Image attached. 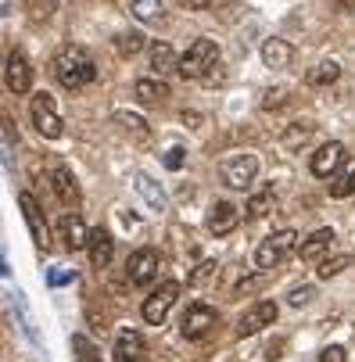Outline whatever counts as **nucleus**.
Here are the masks:
<instances>
[{
  "label": "nucleus",
  "mask_w": 355,
  "mask_h": 362,
  "mask_svg": "<svg viewBox=\"0 0 355 362\" xmlns=\"http://www.w3.org/2000/svg\"><path fill=\"white\" fill-rule=\"evenodd\" d=\"M97 69H93V58L86 54L83 47H62L58 58H54V79L65 86V90H83L86 83H93Z\"/></svg>",
  "instance_id": "1"
},
{
  "label": "nucleus",
  "mask_w": 355,
  "mask_h": 362,
  "mask_svg": "<svg viewBox=\"0 0 355 362\" xmlns=\"http://www.w3.org/2000/svg\"><path fill=\"white\" fill-rule=\"evenodd\" d=\"M216 65H219V47H216V40H194L190 50L180 58L176 72H180L183 79H201V76H209Z\"/></svg>",
  "instance_id": "2"
},
{
  "label": "nucleus",
  "mask_w": 355,
  "mask_h": 362,
  "mask_svg": "<svg viewBox=\"0 0 355 362\" xmlns=\"http://www.w3.org/2000/svg\"><path fill=\"white\" fill-rule=\"evenodd\" d=\"M294 247H298V233H294V230H280V233L266 237V240L255 247V269H277Z\"/></svg>",
  "instance_id": "3"
},
{
  "label": "nucleus",
  "mask_w": 355,
  "mask_h": 362,
  "mask_svg": "<svg viewBox=\"0 0 355 362\" xmlns=\"http://www.w3.org/2000/svg\"><path fill=\"white\" fill-rule=\"evenodd\" d=\"M259 176V158L255 154H230V158L219 165V180L230 190H248Z\"/></svg>",
  "instance_id": "4"
},
{
  "label": "nucleus",
  "mask_w": 355,
  "mask_h": 362,
  "mask_svg": "<svg viewBox=\"0 0 355 362\" xmlns=\"http://www.w3.org/2000/svg\"><path fill=\"white\" fill-rule=\"evenodd\" d=\"M176 301H180V284H176V280L158 284V287H155V294L144 298V305H140V316H144V323H151V327L165 323L169 308H173Z\"/></svg>",
  "instance_id": "5"
},
{
  "label": "nucleus",
  "mask_w": 355,
  "mask_h": 362,
  "mask_svg": "<svg viewBox=\"0 0 355 362\" xmlns=\"http://www.w3.org/2000/svg\"><path fill=\"white\" fill-rule=\"evenodd\" d=\"M29 112H33V126L40 129V136L58 140V136L65 133V122H62V115H58V108H54V100H50V93H36Z\"/></svg>",
  "instance_id": "6"
},
{
  "label": "nucleus",
  "mask_w": 355,
  "mask_h": 362,
  "mask_svg": "<svg viewBox=\"0 0 355 362\" xmlns=\"http://www.w3.org/2000/svg\"><path fill=\"white\" fill-rule=\"evenodd\" d=\"M18 204H22V216H25V223H29V230H33L36 247H40V251H47L54 240H50V226H47V219H43L40 201H36L29 190H22V194H18Z\"/></svg>",
  "instance_id": "7"
},
{
  "label": "nucleus",
  "mask_w": 355,
  "mask_h": 362,
  "mask_svg": "<svg viewBox=\"0 0 355 362\" xmlns=\"http://www.w3.org/2000/svg\"><path fill=\"white\" fill-rule=\"evenodd\" d=\"M126 276H129V284H136V287L151 284V280L158 276V251H155V247L133 251L129 262H126Z\"/></svg>",
  "instance_id": "8"
},
{
  "label": "nucleus",
  "mask_w": 355,
  "mask_h": 362,
  "mask_svg": "<svg viewBox=\"0 0 355 362\" xmlns=\"http://www.w3.org/2000/svg\"><path fill=\"white\" fill-rule=\"evenodd\" d=\"M216 323H219V313H216V308L197 301V305L187 308V316H183V337H187V341H201Z\"/></svg>",
  "instance_id": "9"
},
{
  "label": "nucleus",
  "mask_w": 355,
  "mask_h": 362,
  "mask_svg": "<svg viewBox=\"0 0 355 362\" xmlns=\"http://www.w3.org/2000/svg\"><path fill=\"white\" fill-rule=\"evenodd\" d=\"M277 301H259V305H251L248 313L240 316L237 323V337H251V334H259L262 327H273L277 323Z\"/></svg>",
  "instance_id": "10"
},
{
  "label": "nucleus",
  "mask_w": 355,
  "mask_h": 362,
  "mask_svg": "<svg viewBox=\"0 0 355 362\" xmlns=\"http://www.w3.org/2000/svg\"><path fill=\"white\" fill-rule=\"evenodd\" d=\"M344 162V144L341 140H327L316 154H313V162H309V169H313V176L316 180H327V176H334L337 173V165Z\"/></svg>",
  "instance_id": "11"
},
{
  "label": "nucleus",
  "mask_w": 355,
  "mask_h": 362,
  "mask_svg": "<svg viewBox=\"0 0 355 362\" xmlns=\"http://www.w3.org/2000/svg\"><path fill=\"white\" fill-rule=\"evenodd\" d=\"M50 190H54V197L65 204V209H76V204L83 201V190H79L76 176H72L65 165H54V169H50Z\"/></svg>",
  "instance_id": "12"
},
{
  "label": "nucleus",
  "mask_w": 355,
  "mask_h": 362,
  "mask_svg": "<svg viewBox=\"0 0 355 362\" xmlns=\"http://www.w3.org/2000/svg\"><path fill=\"white\" fill-rule=\"evenodd\" d=\"M115 362H147V344L140 337V330L126 327L115 337Z\"/></svg>",
  "instance_id": "13"
},
{
  "label": "nucleus",
  "mask_w": 355,
  "mask_h": 362,
  "mask_svg": "<svg viewBox=\"0 0 355 362\" xmlns=\"http://www.w3.org/2000/svg\"><path fill=\"white\" fill-rule=\"evenodd\" d=\"M4 79H8V90H11V93H29V86H33V69H29V58L22 54V50H11L8 69H4Z\"/></svg>",
  "instance_id": "14"
},
{
  "label": "nucleus",
  "mask_w": 355,
  "mask_h": 362,
  "mask_svg": "<svg viewBox=\"0 0 355 362\" xmlns=\"http://www.w3.org/2000/svg\"><path fill=\"white\" fill-rule=\"evenodd\" d=\"M86 247H90V266L93 269H108L112 266V255H115V240L108 237V230H90L86 237Z\"/></svg>",
  "instance_id": "15"
},
{
  "label": "nucleus",
  "mask_w": 355,
  "mask_h": 362,
  "mask_svg": "<svg viewBox=\"0 0 355 362\" xmlns=\"http://www.w3.org/2000/svg\"><path fill=\"white\" fill-rule=\"evenodd\" d=\"M237 223H240V212L233 209L230 201H216L212 204V212H209V233L226 237L230 230H237Z\"/></svg>",
  "instance_id": "16"
},
{
  "label": "nucleus",
  "mask_w": 355,
  "mask_h": 362,
  "mask_svg": "<svg viewBox=\"0 0 355 362\" xmlns=\"http://www.w3.org/2000/svg\"><path fill=\"white\" fill-rule=\"evenodd\" d=\"M133 183H136V194L147 201V209H151V212H165V209H169V197H165V190H162L158 180H151L147 173H140Z\"/></svg>",
  "instance_id": "17"
},
{
  "label": "nucleus",
  "mask_w": 355,
  "mask_h": 362,
  "mask_svg": "<svg viewBox=\"0 0 355 362\" xmlns=\"http://www.w3.org/2000/svg\"><path fill=\"white\" fill-rule=\"evenodd\" d=\"M291 58H294V47H291L287 40L269 36V40L262 43V62H266V69H287Z\"/></svg>",
  "instance_id": "18"
},
{
  "label": "nucleus",
  "mask_w": 355,
  "mask_h": 362,
  "mask_svg": "<svg viewBox=\"0 0 355 362\" xmlns=\"http://www.w3.org/2000/svg\"><path fill=\"white\" fill-rule=\"evenodd\" d=\"M330 240H334V230H316V233H309L305 237V244L298 247V255H301V262H323V255H327V247H330Z\"/></svg>",
  "instance_id": "19"
},
{
  "label": "nucleus",
  "mask_w": 355,
  "mask_h": 362,
  "mask_svg": "<svg viewBox=\"0 0 355 362\" xmlns=\"http://www.w3.org/2000/svg\"><path fill=\"white\" fill-rule=\"evenodd\" d=\"M62 237H65V244H69L72 251H79V247H86L90 230H86V223H83L76 212H65V216H62Z\"/></svg>",
  "instance_id": "20"
},
{
  "label": "nucleus",
  "mask_w": 355,
  "mask_h": 362,
  "mask_svg": "<svg viewBox=\"0 0 355 362\" xmlns=\"http://www.w3.org/2000/svg\"><path fill=\"white\" fill-rule=\"evenodd\" d=\"M176 65H180V58H176V50H173L169 43H162V40H158V43H151V69H155L162 79L173 76Z\"/></svg>",
  "instance_id": "21"
},
{
  "label": "nucleus",
  "mask_w": 355,
  "mask_h": 362,
  "mask_svg": "<svg viewBox=\"0 0 355 362\" xmlns=\"http://www.w3.org/2000/svg\"><path fill=\"white\" fill-rule=\"evenodd\" d=\"M136 97L140 100H147V105H162V100L169 97V86H165V79H136Z\"/></svg>",
  "instance_id": "22"
},
{
  "label": "nucleus",
  "mask_w": 355,
  "mask_h": 362,
  "mask_svg": "<svg viewBox=\"0 0 355 362\" xmlns=\"http://www.w3.org/2000/svg\"><path fill=\"white\" fill-rule=\"evenodd\" d=\"M273 204H277V194H273V187H266V190H259V194H251L248 216H251V219H262V216L273 212Z\"/></svg>",
  "instance_id": "23"
},
{
  "label": "nucleus",
  "mask_w": 355,
  "mask_h": 362,
  "mask_svg": "<svg viewBox=\"0 0 355 362\" xmlns=\"http://www.w3.org/2000/svg\"><path fill=\"white\" fill-rule=\"evenodd\" d=\"M337 76H341V65H337V62H320V65L305 76V83H309V86H330V83H337Z\"/></svg>",
  "instance_id": "24"
},
{
  "label": "nucleus",
  "mask_w": 355,
  "mask_h": 362,
  "mask_svg": "<svg viewBox=\"0 0 355 362\" xmlns=\"http://www.w3.org/2000/svg\"><path fill=\"white\" fill-rule=\"evenodd\" d=\"M129 15L140 22H155L162 15V0H129Z\"/></svg>",
  "instance_id": "25"
},
{
  "label": "nucleus",
  "mask_w": 355,
  "mask_h": 362,
  "mask_svg": "<svg viewBox=\"0 0 355 362\" xmlns=\"http://www.w3.org/2000/svg\"><path fill=\"white\" fill-rule=\"evenodd\" d=\"M115 122H122V126H126V133H129L133 140H147V136H151L147 122H144L140 115H133V112H115Z\"/></svg>",
  "instance_id": "26"
},
{
  "label": "nucleus",
  "mask_w": 355,
  "mask_h": 362,
  "mask_svg": "<svg viewBox=\"0 0 355 362\" xmlns=\"http://www.w3.org/2000/svg\"><path fill=\"white\" fill-rule=\"evenodd\" d=\"M309 136H313V126H309V122H294V126L284 133V147H287V151H298Z\"/></svg>",
  "instance_id": "27"
},
{
  "label": "nucleus",
  "mask_w": 355,
  "mask_h": 362,
  "mask_svg": "<svg viewBox=\"0 0 355 362\" xmlns=\"http://www.w3.org/2000/svg\"><path fill=\"white\" fill-rule=\"evenodd\" d=\"M355 194V165H348L334 183H330V197H351Z\"/></svg>",
  "instance_id": "28"
},
{
  "label": "nucleus",
  "mask_w": 355,
  "mask_h": 362,
  "mask_svg": "<svg viewBox=\"0 0 355 362\" xmlns=\"http://www.w3.org/2000/svg\"><path fill=\"white\" fill-rule=\"evenodd\" d=\"M115 47H119L122 58H133V54H140V50H144V36H140V33H122V36L115 40Z\"/></svg>",
  "instance_id": "29"
},
{
  "label": "nucleus",
  "mask_w": 355,
  "mask_h": 362,
  "mask_svg": "<svg viewBox=\"0 0 355 362\" xmlns=\"http://www.w3.org/2000/svg\"><path fill=\"white\" fill-rule=\"evenodd\" d=\"M212 273H216V262H212V258H205V262H197V266L190 269L187 284H190V287H205V284L212 280Z\"/></svg>",
  "instance_id": "30"
},
{
  "label": "nucleus",
  "mask_w": 355,
  "mask_h": 362,
  "mask_svg": "<svg viewBox=\"0 0 355 362\" xmlns=\"http://www.w3.org/2000/svg\"><path fill=\"white\" fill-rule=\"evenodd\" d=\"M348 266H351V258H348V255H337V258H327V262H320L316 273H320V280H330V276H337V273L348 269Z\"/></svg>",
  "instance_id": "31"
},
{
  "label": "nucleus",
  "mask_w": 355,
  "mask_h": 362,
  "mask_svg": "<svg viewBox=\"0 0 355 362\" xmlns=\"http://www.w3.org/2000/svg\"><path fill=\"white\" fill-rule=\"evenodd\" d=\"M287 97H291L287 86H273V90H266V97H262V108H266V112H277V108L287 105Z\"/></svg>",
  "instance_id": "32"
},
{
  "label": "nucleus",
  "mask_w": 355,
  "mask_h": 362,
  "mask_svg": "<svg viewBox=\"0 0 355 362\" xmlns=\"http://www.w3.org/2000/svg\"><path fill=\"white\" fill-rule=\"evenodd\" d=\"M25 8L33 11V18H40V22H47L50 15L58 11V0H25Z\"/></svg>",
  "instance_id": "33"
},
{
  "label": "nucleus",
  "mask_w": 355,
  "mask_h": 362,
  "mask_svg": "<svg viewBox=\"0 0 355 362\" xmlns=\"http://www.w3.org/2000/svg\"><path fill=\"white\" fill-rule=\"evenodd\" d=\"M72 348H76V358H79V362H100L97 348H93L86 337H72Z\"/></svg>",
  "instance_id": "34"
},
{
  "label": "nucleus",
  "mask_w": 355,
  "mask_h": 362,
  "mask_svg": "<svg viewBox=\"0 0 355 362\" xmlns=\"http://www.w3.org/2000/svg\"><path fill=\"white\" fill-rule=\"evenodd\" d=\"M313 298H316V287H313V284H305V287H294V291L287 294V301H291L294 308H301V305H309Z\"/></svg>",
  "instance_id": "35"
},
{
  "label": "nucleus",
  "mask_w": 355,
  "mask_h": 362,
  "mask_svg": "<svg viewBox=\"0 0 355 362\" xmlns=\"http://www.w3.org/2000/svg\"><path fill=\"white\" fill-rule=\"evenodd\" d=\"M72 280H76L72 269H54V273H47V284H50V287H69Z\"/></svg>",
  "instance_id": "36"
},
{
  "label": "nucleus",
  "mask_w": 355,
  "mask_h": 362,
  "mask_svg": "<svg viewBox=\"0 0 355 362\" xmlns=\"http://www.w3.org/2000/svg\"><path fill=\"white\" fill-rule=\"evenodd\" d=\"M183 147H169L165 154H162V162H165V169H183Z\"/></svg>",
  "instance_id": "37"
},
{
  "label": "nucleus",
  "mask_w": 355,
  "mask_h": 362,
  "mask_svg": "<svg viewBox=\"0 0 355 362\" xmlns=\"http://www.w3.org/2000/svg\"><path fill=\"white\" fill-rule=\"evenodd\" d=\"M259 287H262V276H244V280L237 284V291H233V294H237V298H244V294L259 291Z\"/></svg>",
  "instance_id": "38"
},
{
  "label": "nucleus",
  "mask_w": 355,
  "mask_h": 362,
  "mask_svg": "<svg viewBox=\"0 0 355 362\" xmlns=\"http://www.w3.org/2000/svg\"><path fill=\"white\" fill-rule=\"evenodd\" d=\"M348 358V351L341 348V344H330V348H323V355H320V362H344Z\"/></svg>",
  "instance_id": "39"
},
{
  "label": "nucleus",
  "mask_w": 355,
  "mask_h": 362,
  "mask_svg": "<svg viewBox=\"0 0 355 362\" xmlns=\"http://www.w3.org/2000/svg\"><path fill=\"white\" fill-rule=\"evenodd\" d=\"M187 8H194V11H201V8H209V4H216V0H183Z\"/></svg>",
  "instance_id": "40"
},
{
  "label": "nucleus",
  "mask_w": 355,
  "mask_h": 362,
  "mask_svg": "<svg viewBox=\"0 0 355 362\" xmlns=\"http://www.w3.org/2000/svg\"><path fill=\"white\" fill-rule=\"evenodd\" d=\"M183 122H187L190 129H197V126H201V115H194V112H183Z\"/></svg>",
  "instance_id": "41"
},
{
  "label": "nucleus",
  "mask_w": 355,
  "mask_h": 362,
  "mask_svg": "<svg viewBox=\"0 0 355 362\" xmlns=\"http://www.w3.org/2000/svg\"><path fill=\"white\" fill-rule=\"evenodd\" d=\"M0 276H11V266H8V258H4V251H0Z\"/></svg>",
  "instance_id": "42"
},
{
  "label": "nucleus",
  "mask_w": 355,
  "mask_h": 362,
  "mask_svg": "<svg viewBox=\"0 0 355 362\" xmlns=\"http://www.w3.org/2000/svg\"><path fill=\"white\" fill-rule=\"evenodd\" d=\"M280 348H284V341H277V344H269V358H280Z\"/></svg>",
  "instance_id": "43"
},
{
  "label": "nucleus",
  "mask_w": 355,
  "mask_h": 362,
  "mask_svg": "<svg viewBox=\"0 0 355 362\" xmlns=\"http://www.w3.org/2000/svg\"><path fill=\"white\" fill-rule=\"evenodd\" d=\"M11 4H15V0H0V18H4V15L11 11Z\"/></svg>",
  "instance_id": "44"
}]
</instances>
